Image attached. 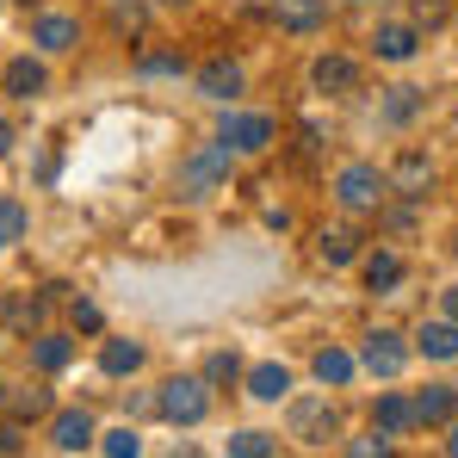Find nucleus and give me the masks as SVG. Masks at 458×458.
Returning <instances> with one entry per match:
<instances>
[{"instance_id": "obj_1", "label": "nucleus", "mask_w": 458, "mask_h": 458, "mask_svg": "<svg viewBox=\"0 0 458 458\" xmlns=\"http://www.w3.org/2000/svg\"><path fill=\"white\" fill-rule=\"evenodd\" d=\"M155 409H161L174 428H192V421L211 415V384H205V378H167V384H161V396H155Z\"/></svg>"}, {"instance_id": "obj_2", "label": "nucleus", "mask_w": 458, "mask_h": 458, "mask_svg": "<svg viewBox=\"0 0 458 458\" xmlns=\"http://www.w3.org/2000/svg\"><path fill=\"white\" fill-rule=\"evenodd\" d=\"M384 192H390V180H384L372 161H353V167H341V174H335V199H341L347 211H378Z\"/></svg>"}, {"instance_id": "obj_3", "label": "nucleus", "mask_w": 458, "mask_h": 458, "mask_svg": "<svg viewBox=\"0 0 458 458\" xmlns=\"http://www.w3.org/2000/svg\"><path fill=\"white\" fill-rule=\"evenodd\" d=\"M229 161H235V149H205V155H192L186 167H180V199H211V186L229 174Z\"/></svg>"}, {"instance_id": "obj_4", "label": "nucleus", "mask_w": 458, "mask_h": 458, "mask_svg": "<svg viewBox=\"0 0 458 458\" xmlns=\"http://www.w3.org/2000/svg\"><path fill=\"white\" fill-rule=\"evenodd\" d=\"M217 143L235 155H260L267 143H273V118L267 112H229L224 131H217Z\"/></svg>"}, {"instance_id": "obj_5", "label": "nucleus", "mask_w": 458, "mask_h": 458, "mask_svg": "<svg viewBox=\"0 0 458 458\" xmlns=\"http://www.w3.org/2000/svg\"><path fill=\"white\" fill-rule=\"evenodd\" d=\"M328 434H335V409H328V396H298V403H292V440L322 446Z\"/></svg>"}, {"instance_id": "obj_6", "label": "nucleus", "mask_w": 458, "mask_h": 458, "mask_svg": "<svg viewBox=\"0 0 458 458\" xmlns=\"http://www.w3.org/2000/svg\"><path fill=\"white\" fill-rule=\"evenodd\" d=\"M403 360H409L403 335H390V328H372V335H366V353H360V366H366L372 378H396V372H403Z\"/></svg>"}, {"instance_id": "obj_7", "label": "nucleus", "mask_w": 458, "mask_h": 458, "mask_svg": "<svg viewBox=\"0 0 458 458\" xmlns=\"http://www.w3.org/2000/svg\"><path fill=\"white\" fill-rule=\"evenodd\" d=\"M0 87H6V99H38V93L50 87V75H44L38 56H13V63L0 69Z\"/></svg>"}, {"instance_id": "obj_8", "label": "nucleus", "mask_w": 458, "mask_h": 458, "mask_svg": "<svg viewBox=\"0 0 458 458\" xmlns=\"http://www.w3.org/2000/svg\"><path fill=\"white\" fill-rule=\"evenodd\" d=\"M310 87L316 93H353L360 87V63L353 56H316L310 63Z\"/></svg>"}, {"instance_id": "obj_9", "label": "nucleus", "mask_w": 458, "mask_h": 458, "mask_svg": "<svg viewBox=\"0 0 458 458\" xmlns=\"http://www.w3.org/2000/svg\"><path fill=\"white\" fill-rule=\"evenodd\" d=\"M192 81H199V93H205V99H235V93H242V63L211 56V63H205Z\"/></svg>"}, {"instance_id": "obj_10", "label": "nucleus", "mask_w": 458, "mask_h": 458, "mask_svg": "<svg viewBox=\"0 0 458 458\" xmlns=\"http://www.w3.org/2000/svg\"><path fill=\"white\" fill-rule=\"evenodd\" d=\"M31 44L50 50V56H63V50H75V44H81V25H75V19H63V13H44V19L31 25Z\"/></svg>"}, {"instance_id": "obj_11", "label": "nucleus", "mask_w": 458, "mask_h": 458, "mask_svg": "<svg viewBox=\"0 0 458 458\" xmlns=\"http://www.w3.org/2000/svg\"><path fill=\"white\" fill-rule=\"evenodd\" d=\"M50 440L63 446V453H81V446H93L99 434H93V415L87 409H63L56 421H50Z\"/></svg>"}, {"instance_id": "obj_12", "label": "nucleus", "mask_w": 458, "mask_h": 458, "mask_svg": "<svg viewBox=\"0 0 458 458\" xmlns=\"http://www.w3.org/2000/svg\"><path fill=\"white\" fill-rule=\"evenodd\" d=\"M453 415H458V390L453 384H428L421 396H415V421H428V428H453Z\"/></svg>"}, {"instance_id": "obj_13", "label": "nucleus", "mask_w": 458, "mask_h": 458, "mask_svg": "<svg viewBox=\"0 0 458 458\" xmlns=\"http://www.w3.org/2000/svg\"><path fill=\"white\" fill-rule=\"evenodd\" d=\"M372 50H378L384 63H409V56L421 50V31H415V25H378Z\"/></svg>"}, {"instance_id": "obj_14", "label": "nucleus", "mask_w": 458, "mask_h": 458, "mask_svg": "<svg viewBox=\"0 0 458 458\" xmlns=\"http://www.w3.org/2000/svg\"><path fill=\"white\" fill-rule=\"evenodd\" d=\"M273 19L285 31H316L328 19V0H273Z\"/></svg>"}, {"instance_id": "obj_15", "label": "nucleus", "mask_w": 458, "mask_h": 458, "mask_svg": "<svg viewBox=\"0 0 458 458\" xmlns=\"http://www.w3.org/2000/svg\"><path fill=\"white\" fill-rule=\"evenodd\" d=\"M415 347H421L428 360H458V322H421Z\"/></svg>"}, {"instance_id": "obj_16", "label": "nucleus", "mask_w": 458, "mask_h": 458, "mask_svg": "<svg viewBox=\"0 0 458 458\" xmlns=\"http://www.w3.org/2000/svg\"><path fill=\"white\" fill-rule=\"evenodd\" d=\"M137 366H143V347H137V341H106V347H99V372H106V378H131Z\"/></svg>"}, {"instance_id": "obj_17", "label": "nucleus", "mask_w": 458, "mask_h": 458, "mask_svg": "<svg viewBox=\"0 0 458 458\" xmlns=\"http://www.w3.org/2000/svg\"><path fill=\"white\" fill-rule=\"evenodd\" d=\"M316 254H322V260H328V267H347V260H353V254H360V229H322V235H316Z\"/></svg>"}, {"instance_id": "obj_18", "label": "nucleus", "mask_w": 458, "mask_h": 458, "mask_svg": "<svg viewBox=\"0 0 458 458\" xmlns=\"http://www.w3.org/2000/svg\"><path fill=\"white\" fill-rule=\"evenodd\" d=\"M285 390H292V372L285 366H254L248 372V396H260V403H279Z\"/></svg>"}, {"instance_id": "obj_19", "label": "nucleus", "mask_w": 458, "mask_h": 458, "mask_svg": "<svg viewBox=\"0 0 458 458\" xmlns=\"http://www.w3.org/2000/svg\"><path fill=\"white\" fill-rule=\"evenodd\" d=\"M378 428L390 434V440H396L403 428H415V403H409V396H396V390L378 396Z\"/></svg>"}, {"instance_id": "obj_20", "label": "nucleus", "mask_w": 458, "mask_h": 458, "mask_svg": "<svg viewBox=\"0 0 458 458\" xmlns=\"http://www.w3.org/2000/svg\"><path fill=\"white\" fill-rule=\"evenodd\" d=\"M316 378H322V384H347V378H353V353L322 347V353H316Z\"/></svg>"}, {"instance_id": "obj_21", "label": "nucleus", "mask_w": 458, "mask_h": 458, "mask_svg": "<svg viewBox=\"0 0 458 458\" xmlns=\"http://www.w3.org/2000/svg\"><path fill=\"white\" fill-rule=\"evenodd\" d=\"M366 285H372V292L403 285V260H396V254H372V260H366Z\"/></svg>"}, {"instance_id": "obj_22", "label": "nucleus", "mask_w": 458, "mask_h": 458, "mask_svg": "<svg viewBox=\"0 0 458 458\" xmlns=\"http://www.w3.org/2000/svg\"><path fill=\"white\" fill-rule=\"evenodd\" d=\"M13 242H25V205L0 192V248H13Z\"/></svg>"}, {"instance_id": "obj_23", "label": "nucleus", "mask_w": 458, "mask_h": 458, "mask_svg": "<svg viewBox=\"0 0 458 458\" xmlns=\"http://www.w3.org/2000/svg\"><path fill=\"white\" fill-rule=\"evenodd\" d=\"M99 453L106 458H143V440H137V428H112V434H99Z\"/></svg>"}, {"instance_id": "obj_24", "label": "nucleus", "mask_w": 458, "mask_h": 458, "mask_svg": "<svg viewBox=\"0 0 458 458\" xmlns=\"http://www.w3.org/2000/svg\"><path fill=\"white\" fill-rule=\"evenodd\" d=\"M415 112H421V93H415V87H390V99H384V118H390V124H409Z\"/></svg>"}, {"instance_id": "obj_25", "label": "nucleus", "mask_w": 458, "mask_h": 458, "mask_svg": "<svg viewBox=\"0 0 458 458\" xmlns=\"http://www.w3.org/2000/svg\"><path fill=\"white\" fill-rule=\"evenodd\" d=\"M6 409H13L19 421H38V415L50 409V390H38V384H31V390H13V396H6Z\"/></svg>"}, {"instance_id": "obj_26", "label": "nucleus", "mask_w": 458, "mask_h": 458, "mask_svg": "<svg viewBox=\"0 0 458 458\" xmlns=\"http://www.w3.org/2000/svg\"><path fill=\"white\" fill-rule=\"evenodd\" d=\"M229 458H273V434H260V428H242V434L229 440Z\"/></svg>"}, {"instance_id": "obj_27", "label": "nucleus", "mask_w": 458, "mask_h": 458, "mask_svg": "<svg viewBox=\"0 0 458 458\" xmlns=\"http://www.w3.org/2000/svg\"><path fill=\"white\" fill-rule=\"evenodd\" d=\"M38 366H44V372H63V366H69V341H63V335H38Z\"/></svg>"}, {"instance_id": "obj_28", "label": "nucleus", "mask_w": 458, "mask_h": 458, "mask_svg": "<svg viewBox=\"0 0 458 458\" xmlns=\"http://www.w3.org/2000/svg\"><path fill=\"white\" fill-rule=\"evenodd\" d=\"M347 458H390V434H384V428H372V434L347 440Z\"/></svg>"}, {"instance_id": "obj_29", "label": "nucleus", "mask_w": 458, "mask_h": 458, "mask_svg": "<svg viewBox=\"0 0 458 458\" xmlns=\"http://www.w3.org/2000/svg\"><path fill=\"white\" fill-rule=\"evenodd\" d=\"M396 186H403V192H421V186H428V161H421V155H403V161H396Z\"/></svg>"}, {"instance_id": "obj_30", "label": "nucleus", "mask_w": 458, "mask_h": 458, "mask_svg": "<svg viewBox=\"0 0 458 458\" xmlns=\"http://www.w3.org/2000/svg\"><path fill=\"white\" fill-rule=\"evenodd\" d=\"M137 69H143V75H180L186 63H180L174 50H143V56H137Z\"/></svg>"}, {"instance_id": "obj_31", "label": "nucleus", "mask_w": 458, "mask_h": 458, "mask_svg": "<svg viewBox=\"0 0 458 458\" xmlns=\"http://www.w3.org/2000/svg\"><path fill=\"white\" fill-rule=\"evenodd\" d=\"M69 322H75L81 335H99V328H106V316H99V304H87V298H75V304H69Z\"/></svg>"}, {"instance_id": "obj_32", "label": "nucleus", "mask_w": 458, "mask_h": 458, "mask_svg": "<svg viewBox=\"0 0 458 458\" xmlns=\"http://www.w3.org/2000/svg\"><path fill=\"white\" fill-rule=\"evenodd\" d=\"M235 378V353H211V366H205V384H229Z\"/></svg>"}, {"instance_id": "obj_33", "label": "nucleus", "mask_w": 458, "mask_h": 458, "mask_svg": "<svg viewBox=\"0 0 458 458\" xmlns=\"http://www.w3.org/2000/svg\"><path fill=\"white\" fill-rule=\"evenodd\" d=\"M112 19H118V25H131V31H137V25H143V0H118V6H112Z\"/></svg>"}, {"instance_id": "obj_34", "label": "nucleus", "mask_w": 458, "mask_h": 458, "mask_svg": "<svg viewBox=\"0 0 458 458\" xmlns=\"http://www.w3.org/2000/svg\"><path fill=\"white\" fill-rule=\"evenodd\" d=\"M19 446H25V434H19V428H0V458H13Z\"/></svg>"}, {"instance_id": "obj_35", "label": "nucleus", "mask_w": 458, "mask_h": 458, "mask_svg": "<svg viewBox=\"0 0 458 458\" xmlns=\"http://www.w3.org/2000/svg\"><path fill=\"white\" fill-rule=\"evenodd\" d=\"M415 13H421V19H428V25H440V13H446V6H440V0H421V6H415Z\"/></svg>"}, {"instance_id": "obj_36", "label": "nucleus", "mask_w": 458, "mask_h": 458, "mask_svg": "<svg viewBox=\"0 0 458 458\" xmlns=\"http://www.w3.org/2000/svg\"><path fill=\"white\" fill-rule=\"evenodd\" d=\"M446 322H458V285L446 292Z\"/></svg>"}, {"instance_id": "obj_37", "label": "nucleus", "mask_w": 458, "mask_h": 458, "mask_svg": "<svg viewBox=\"0 0 458 458\" xmlns=\"http://www.w3.org/2000/svg\"><path fill=\"white\" fill-rule=\"evenodd\" d=\"M13 149V124H6V118H0V155Z\"/></svg>"}, {"instance_id": "obj_38", "label": "nucleus", "mask_w": 458, "mask_h": 458, "mask_svg": "<svg viewBox=\"0 0 458 458\" xmlns=\"http://www.w3.org/2000/svg\"><path fill=\"white\" fill-rule=\"evenodd\" d=\"M446 458H458V415H453V440H446Z\"/></svg>"}, {"instance_id": "obj_39", "label": "nucleus", "mask_w": 458, "mask_h": 458, "mask_svg": "<svg viewBox=\"0 0 458 458\" xmlns=\"http://www.w3.org/2000/svg\"><path fill=\"white\" fill-rule=\"evenodd\" d=\"M0 409H6V384H0Z\"/></svg>"}, {"instance_id": "obj_40", "label": "nucleus", "mask_w": 458, "mask_h": 458, "mask_svg": "<svg viewBox=\"0 0 458 458\" xmlns=\"http://www.w3.org/2000/svg\"><path fill=\"white\" fill-rule=\"evenodd\" d=\"M19 6H38V0H19Z\"/></svg>"}]
</instances>
